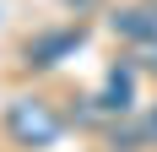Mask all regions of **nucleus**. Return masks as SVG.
<instances>
[{"label": "nucleus", "instance_id": "4", "mask_svg": "<svg viewBox=\"0 0 157 152\" xmlns=\"http://www.w3.org/2000/svg\"><path fill=\"white\" fill-rule=\"evenodd\" d=\"M136 60H141L146 71H157V38H146V44H136Z\"/></svg>", "mask_w": 157, "mask_h": 152}, {"label": "nucleus", "instance_id": "1", "mask_svg": "<svg viewBox=\"0 0 157 152\" xmlns=\"http://www.w3.org/2000/svg\"><path fill=\"white\" fill-rule=\"evenodd\" d=\"M6 130H11L22 147H54L60 141V114L44 103V98H16L6 109Z\"/></svg>", "mask_w": 157, "mask_h": 152}, {"label": "nucleus", "instance_id": "3", "mask_svg": "<svg viewBox=\"0 0 157 152\" xmlns=\"http://www.w3.org/2000/svg\"><path fill=\"white\" fill-rule=\"evenodd\" d=\"M114 33H125L130 44H146V38H157V16L152 11H114Z\"/></svg>", "mask_w": 157, "mask_h": 152}, {"label": "nucleus", "instance_id": "5", "mask_svg": "<svg viewBox=\"0 0 157 152\" xmlns=\"http://www.w3.org/2000/svg\"><path fill=\"white\" fill-rule=\"evenodd\" d=\"M152 125H157V114H152Z\"/></svg>", "mask_w": 157, "mask_h": 152}, {"label": "nucleus", "instance_id": "2", "mask_svg": "<svg viewBox=\"0 0 157 152\" xmlns=\"http://www.w3.org/2000/svg\"><path fill=\"white\" fill-rule=\"evenodd\" d=\"M130 98H136V76L114 65V71H109V82H103V109L125 114V109H130Z\"/></svg>", "mask_w": 157, "mask_h": 152}]
</instances>
